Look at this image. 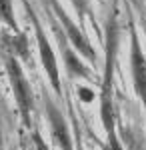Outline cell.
I'll use <instances>...</instances> for the list:
<instances>
[{
  "mask_svg": "<svg viewBox=\"0 0 146 150\" xmlns=\"http://www.w3.org/2000/svg\"><path fill=\"white\" fill-rule=\"evenodd\" d=\"M118 20L116 10L108 16L106 22V60H104V74L100 84V120L108 136V150H122L118 136H116V120H114V100H112V80H114V62L118 52Z\"/></svg>",
  "mask_w": 146,
  "mask_h": 150,
  "instance_id": "1",
  "label": "cell"
},
{
  "mask_svg": "<svg viewBox=\"0 0 146 150\" xmlns=\"http://www.w3.org/2000/svg\"><path fill=\"white\" fill-rule=\"evenodd\" d=\"M4 66H6V74L10 78L12 92H14V98H16V104H18L22 122L26 128H30V124H32V110H34V98H32L30 82L26 80V74H24L20 62H18V56L4 54Z\"/></svg>",
  "mask_w": 146,
  "mask_h": 150,
  "instance_id": "2",
  "label": "cell"
},
{
  "mask_svg": "<svg viewBox=\"0 0 146 150\" xmlns=\"http://www.w3.org/2000/svg\"><path fill=\"white\" fill-rule=\"evenodd\" d=\"M24 6H26V12H28V16H30V20H32V24H34L36 44H38V52H40V60H42V66H44L46 76H48V80H50V84H52L54 92L62 94L60 68H58V60H56V56H54V50H52V46H50V42H48V38H46L44 30H42V26H40V22H38V18H36L34 10L28 6V2H26V0H24Z\"/></svg>",
  "mask_w": 146,
  "mask_h": 150,
  "instance_id": "3",
  "label": "cell"
},
{
  "mask_svg": "<svg viewBox=\"0 0 146 150\" xmlns=\"http://www.w3.org/2000/svg\"><path fill=\"white\" fill-rule=\"evenodd\" d=\"M48 2H50V6H52L54 14H56V18L60 20V24H62V32L66 34L68 42L72 44V48H76L78 54H82L86 60L96 62V52H94V48H92V44H90V40L86 38L84 30H82V26L76 24L70 16H68V12L58 4V0H48Z\"/></svg>",
  "mask_w": 146,
  "mask_h": 150,
  "instance_id": "4",
  "label": "cell"
},
{
  "mask_svg": "<svg viewBox=\"0 0 146 150\" xmlns=\"http://www.w3.org/2000/svg\"><path fill=\"white\" fill-rule=\"evenodd\" d=\"M130 74H132L134 92L146 110V54L142 52L138 34L132 24H130Z\"/></svg>",
  "mask_w": 146,
  "mask_h": 150,
  "instance_id": "5",
  "label": "cell"
},
{
  "mask_svg": "<svg viewBox=\"0 0 146 150\" xmlns=\"http://www.w3.org/2000/svg\"><path fill=\"white\" fill-rule=\"evenodd\" d=\"M52 28L56 32V38H58V44H60V50H62V56H64V66H66L68 74L72 76H78V78H92V70L80 60L78 56V50L76 48H70V42L64 32H60V26H58L56 20H52Z\"/></svg>",
  "mask_w": 146,
  "mask_h": 150,
  "instance_id": "6",
  "label": "cell"
},
{
  "mask_svg": "<svg viewBox=\"0 0 146 150\" xmlns=\"http://www.w3.org/2000/svg\"><path fill=\"white\" fill-rule=\"evenodd\" d=\"M46 110H48V120H50V128H52V138L56 140V144L62 150H72L66 120L62 118V114L58 112V108L50 100H46Z\"/></svg>",
  "mask_w": 146,
  "mask_h": 150,
  "instance_id": "7",
  "label": "cell"
},
{
  "mask_svg": "<svg viewBox=\"0 0 146 150\" xmlns=\"http://www.w3.org/2000/svg\"><path fill=\"white\" fill-rule=\"evenodd\" d=\"M0 22L6 24V28L18 32V22H16V16H14L12 0H0Z\"/></svg>",
  "mask_w": 146,
  "mask_h": 150,
  "instance_id": "8",
  "label": "cell"
},
{
  "mask_svg": "<svg viewBox=\"0 0 146 150\" xmlns=\"http://www.w3.org/2000/svg\"><path fill=\"white\" fill-rule=\"evenodd\" d=\"M6 42H8V48H10L12 52L10 54H14V56H20L24 58V60H28V42H26V36L20 34V32H14V36L12 38H6Z\"/></svg>",
  "mask_w": 146,
  "mask_h": 150,
  "instance_id": "9",
  "label": "cell"
},
{
  "mask_svg": "<svg viewBox=\"0 0 146 150\" xmlns=\"http://www.w3.org/2000/svg\"><path fill=\"white\" fill-rule=\"evenodd\" d=\"M70 2H72V6H74L76 14H78L80 26L84 28V18H86V14L90 12V0H70Z\"/></svg>",
  "mask_w": 146,
  "mask_h": 150,
  "instance_id": "10",
  "label": "cell"
},
{
  "mask_svg": "<svg viewBox=\"0 0 146 150\" xmlns=\"http://www.w3.org/2000/svg\"><path fill=\"white\" fill-rule=\"evenodd\" d=\"M90 90H86V88H80L78 90V94H80V98H82V100H84V102H90V100H92V98H94V94H88Z\"/></svg>",
  "mask_w": 146,
  "mask_h": 150,
  "instance_id": "11",
  "label": "cell"
},
{
  "mask_svg": "<svg viewBox=\"0 0 146 150\" xmlns=\"http://www.w3.org/2000/svg\"><path fill=\"white\" fill-rule=\"evenodd\" d=\"M144 36H146V24H144Z\"/></svg>",
  "mask_w": 146,
  "mask_h": 150,
  "instance_id": "12",
  "label": "cell"
}]
</instances>
